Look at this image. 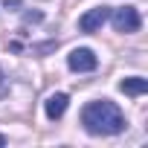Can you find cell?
<instances>
[{
    "label": "cell",
    "instance_id": "obj_1",
    "mask_svg": "<svg viewBox=\"0 0 148 148\" xmlns=\"http://www.w3.org/2000/svg\"><path fill=\"white\" fill-rule=\"evenodd\" d=\"M82 125L87 134L93 136H116L128 128V119L125 113L119 110L116 102L110 99H93L82 108Z\"/></svg>",
    "mask_w": 148,
    "mask_h": 148
},
{
    "label": "cell",
    "instance_id": "obj_2",
    "mask_svg": "<svg viewBox=\"0 0 148 148\" xmlns=\"http://www.w3.org/2000/svg\"><path fill=\"white\" fill-rule=\"evenodd\" d=\"M108 21L113 23V29H116V32H125V35H131V32H136V29L142 26V18H139V12H136L134 6L110 9V18H108Z\"/></svg>",
    "mask_w": 148,
    "mask_h": 148
},
{
    "label": "cell",
    "instance_id": "obj_3",
    "mask_svg": "<svg viewBox=\"0 0 148 148\" xmlns=\"http://www.w3.org/2000/svg\"><path fill=\"white\" fill-rule=\"evenodd\" d=\"M67 67L73 73H93L99 67V58H96V52L90 47H76V49L67 55Z\"/></svg>",
    "mask_w": 148,
    "mask_h": 148
},
{
    "label": "cell",
    "instance_id": "obj_4",
    "mask_svg": "<svg viewBox=\"0 0 148 148\" xmlns=\"http://www.w3.org/2000/svg\"><path fill=\"white\" fill-rule=\"evenodd\" d=\"M110 18V6H96V9H87L82 18H79V29L82 32H99Z\"/></svg>",
    "mask_w": 148,
    "mask_h": 148
},
{
    "label": "cell",
    "instance_id": "obj_5",
    "mask_svg": "<svg viewBox=\"0 0 148 148\" xmlns=\"http://www.w3.org/2000/svg\"><path fill=\"white\" fill-rule=\"evenodd\" d=\"M67 105H70V99H67V93H52L47 102H44V113H47V119H61L64 113H67Z\"/></svg>",
    "mask_w": 148,
    "mask_h": 148
},
{
    "label": "cell",
    "instance_id": "obj_6",
    "mask_svg": "<svg viewBox=\"0 0 148 148\" xmlns=\"http://www.w3.org/2000/svg\"><path fill=\"white\" fill-rule=\"evenodd\" d=\"M119 90H122L125 96H142V93L148 90V79H142V76H131V79H125V82L119 84Z\"/></svg>",
    "mask_w": 148,
    "mask_h": 148
},
{
    "label": "cell",
    "instance_id": "obj_7",
    "mask_svg": "<svg viewBox=\"0 0 148 148\" xmlns=\"http://www.w3.org/2000/svg\"><path fill=\"white\" fill-rule=\"evenodd\" d=\"M3 87H6V76H3V67H0V93H3Z\"/></svg>",
    "mask_w": 148,
    "mask_h": 148
},
{
    "label": "cell",
    "instance_id": "obj_8",
    "mask_svg": "<svg viewBox=\"0 0 148 148\" xmlns=\"http://www.w3.org/2000/svg\"><path fill=\"white\" fill-rule=\"evenodd\" d=\"M21 3V0H6V6H18Z\"/></svg>",
    "mask_w": 148,
    "mask_h": 148
},
{
    "label": "cell",
    "instance_id": "obj_9",
    "mask_svg": "<svg viewBox=\"0 0 148 148\" xmlns=\"http://www.w3.org/2000/svg\"><path fill=\"white\" fill-rule=\"evenodd\" d=\"M3 145H6V136H3V134H0V148H3Z\"/></svg>",
    "mask_w": 148,
    "mask_h": 148
}]
</instances>
